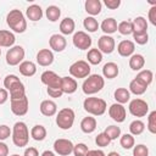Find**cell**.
<instances>
[{
	"label": "cell",
	"mask_w": 156,
	"mask_h": 156,
	"mask_svg": "<svg viewBox=\"0 0 156 156\" xmlns=\"http://www.w3.org/2000/svg\"><path fill=\"white\" fill-rule=\"evenodd\" d=\"M85 156H106L102 150H89Z\"/></svg>",
	"instance_id": "obj_55"
},
{
	"label": "cell",
	"mask_w": 156,
	"mask_h": 156,
	"mask_svg": "<svg viewBox=\"0 0 156 156\" xmlns=\"http://www.w3.org/2000/svg\"><path fill=\"white\" fill-rule=\"evenodd\" d=\"M98 50L102 54H111L113 52L115 48H116V43H115V39L110 35H101L98 40Z\"/></svg>",
	"instance_id": "obj_13"
},
{
	"label": "cell",
	"mask_w": 156,
	"mask_h": 156,
	"mask_svg": "<svg viewBox=\"0 0 156 156\" xmlns=\"http://www.w3.org/2000/svg\"><path fill=\"white\" fill-rule=\"evenodd\" d=\"M78 88L77 80L71 77H61V90L63 94H73Z\"/></svg>",
	"instance_id": "obj_17"
},
{
	"label": "cell",
	"mask_w": 156,
	"mask_h": 156,
	"mask_svg": "<svg viewBox=\"0 0 156 156\" xmlns=\"http://www.w3.org/2000/svg\"><path fill=\"white\" fill-rule=\"evenodd\" d=\"M132 26H133V33H145L147 30V21L141 16L134 18Z\"/></svg>",
	"instance_id": "obj_29"
},
{
	"label": "cell",
	"mask_w": 156,
	"mask_h": 156,
	"mask_svg": "<svg viewBox=\"0 0 156 156\" xmlns=\"http://www.w3.org/2000/svg\"><path fill=\"white\" fill-rule=\"evenodd\" d=\"M30 136L37 140V141H41L46 138V129L44 126L41 124H37L30 129Z\"/></svg>",
	"instance_id": "obj_32"
},
{
	"label": "cell",
	"mask_w": 156,
	"mask_h": 156,
	"mask_svg": "<svg viewBox=\"0 0 156 156\" xmlns=\"http://www.w3.org/2000/svg\"><path fill=\"white\" fill-rule=\"evenodd\" d=\"M145 65V58L140 54H134L129 58V67L133 71H140Z\"/></svg>",
	"instance_id": "obj_28"
},
{
	"label": "cell",
	"mask_w": 156,
	"mask_h": 156,
	"mask_svg": "<svg viewBox=\"0 0 156 156\" xmlns=\"http://www.w3.org/2000/svg\"><path fill=\"white\" fill-rule=\"evenodd\" d=\"M40 80L50 89H61V77L52 71H45L40 76Z\"/></svg>",
	"instance_id": "obj_9"
},
{
	"label": "cell",
	"mask_w": 156,
	"mask_h": 156,
	"mask_svg": "<svg viewBox=\"0 0 156 156\" xmlns=\"http://www.w3.org/2000/svg\"><path fill=\"white\" fill-rule=\"evenodd\" d=\"M105 85V79L99 74H91L88 76V78L83 82L82 89L85 95H93L99 93Z\"/></svg>",
	"instance_id": "obj_3"
},
{
	"label": "cell",
	"mask_w": 156,
	"mask_h": 156,
	"mask_svg": "<svg viewBox=\"0 0 156 156\" xmlns=\"http://www.w3.org/2000/svg\"><path fill=\"white\" fill-rule=\"evenodd\" d=\"M147 129L152 134L156 133V111L150 112V115L147 117Z\"/></svg>",
	"instance_id": "obj_43"
},
{
	"label": "cell",
	"mask_w": 156,
	"mask_h": 156,
	"mask_svg": "<svg viewBox=\"0 0 156 156\" xmlns=\"http://www.w3.org/2000/svg\"><path fill=\"white\" fill-rule=\"evenodd\" d=\"M117 30L122 35H129L133 34V26L130 21H122L121 23L117 24Z\"/></svg>",
	"instance_id": "obj_39"
},
{
	"label": "cell",
	"mask_w": 156,
	"mask_h": 156,
	"mask_svg": "<svg viewBox=\"0 0 156 156\" xmlns=\"http://www.w3.org/2000/svg\"><path fill=\"white\" fill-rule=\"evenodd\" d=\"M73 143L69 139H56L54 143V150L60 156H69L73 151Z\"/></svg>",
	"instance_id": "obj_10"
},
{
	"label": "cell",
	"mask_w": 156,
	"mask_h": 156,
	"mask_svg": "<svg viewBox=\"0 0 156 156\" xmlns=\"http://www.w3.org/2000/svg\"><path fill=\"white\" fill-rule=\"evenodd\" d=\"M11 133H12V132H11V129H10L9 126L1 124V126H0V141L7 139V138L11 135Z\"/></svg>",
	"instance_id": "obj_48"
},
{
	"label": "cell",
	"mask_w": 156,
	"mask_h": 156,
	"mask_svg": "<svg viewBox=\"0 0 156 156\" xmlns=\"http://www.w3.org/2000/svg\"><path fill=\"white\" fill-rule=\"evenodd\" d=\"M26 16H27L28 20H30L33 22H37V21L41 20V17H43V10H41V7L39 5L33 4V5H30V6L27 7Z\"/></svg>",
	"instance_id": "obj_21"
},
{
	"label": "cell",
	"mask_w": 156,
	"mask_h": 156,
	"mask_svg": "<svg viewBox=\"0 0 156 156\" xmlns=\"http://www.w3.org/2000/svg\"><path fill=\"white\" fill-rule=\"evenodd\" d=\"M133 39L135 40L136 44H139V45H145V44L149 41L147 32H145V33H133Z\"/></svg>",
	"instance_id": "obj_47"
},
{
	"label": "cell",
	"mask_w": 156,
	"mask_h": 156,
	"mask_svg": "<svg viewBox=\"0 0 156 156\" xmlns=\"http://www.w3.org/2000/svg\"><path fill=\"white\" fill-rule=\"evenodd\" d=\"M108 115H110V117H111L115 122H117V123L124 122V119H126V117H127L126 108H124V106L121 105V104H113V105H111L110 108H108Z\"/></svg>",
	"instance_id": "obj_14"
},
{
	"label": "cell",
	"mask_w": 156,
	"mask_h": 156,
	"mask_svg": "<svg viewBox=\"0 0 156 156\" xmlns=\"http://www.w3.org/2000/svg\"><path fill=\"white\" fill-rule=\"evenodd\" d=\"M22 82L20 80V78L16 76V74H9V76H6L5 77V79H4V87H5V89L7 90V91H10L13 87H16V85H18V84H21Z\"/></svg>",
	"instance_id": "obj_36"
},
{
	"label": "cell",
	"mask_w": 156,
	"mask_h": 156,
	"mask_svg": "<svg viewBox=\"0 0 156 156\" xmlns=\"http://www.w3.org/2000/svg\"><path fill=\"white\" fill-rule=\"evenodd\" d=\"M24 58V49L20 45L12 46L6 52V62L10 66H17L20 65Z\"/></svg>",
	"instance_id": "obj_7"
},
{
	"label": "cell",
	"mask_w": 156,
	"mask_h": 156,
	"mask_svg": "<svg viewBox=\"0 0 156 156\" xmlns=\"http://www.w3.org/2000/svg\"><path fill=\"white\" fill-rule=\"evenodd\" d=\"M74 28H76V23L71 18V17H66L61 21L60 23V32L65 35H69L74 32Z\"/></svg>",
	"instance_id": "obj_26"
},
{
	"label": "cell",
	"mask_w": 156,
	"mask_h": 156,
	"mask_svg": "<svg viewBox=\"0 0 156 156\" xmlns=\"http://www.w3.org/2000/svg\"><path fill=\"white\" fill-rule=\"evenodd\" d=\"M113 95H115V99H116L117 104H121V105L128 102L129 99H130V93L126 88H117L115 90V94Z\"/></svg>",
	"instance_id": "obj_31"
},
{
	"label": "cell",
	"mask_w": 156,
	"mask_h": 156,
	"mask_svg": "<svg viewBox=\"0 0 156 156\" xmlns=\"http://www.w3.org/2000/svg\"><path fill=\"white\" fill-rule=\"evenodd\" d=\"M7 155H9V146L5 143L0 141V156H7Z\"/></svg>",
	"instance_id": "obj_54"
},
{
	"label": "cell",
	"mask_w": 156,
	"mask_h": 156,
	"mask_svg": "<svg viewBox=\"0 0 156 156\" xmlns=\"http://www.w3.org/2000/svg\"><path fill=\"white\" fill-rule=\"evenodd\" d=\"M87 58H88V62L91 63V65H99L101 61H102V54L96 49H90L87 54Z\"/></svg>",
	"instance_id": "obj_35"
},
{
	"label": "cell",
	"mask_w": 156,
	"mask_h": 156,
	"mask_svg": "<svg viewBox=\"0 0 156 156\" xmlns=\"http://www.w3.org/2000/svg\"><path fill=\"white\" fill-rule=\"evenodd\" d=\"M104 4L110 9V10H116L121 5V0H105Z\"/></svg>",
	"instance_id": "obj_49"
},
{
	"label": "cell",
	"mask_w": 156,
	"mask_h": 156,
	"mask_svg": "<svg viewBox=\"0 0 156 156\" xmlns=\"http://www.w3.org/2000/svg\"><path fill=\"white\" fill-rule=\"evenodd\" d=\"M135 78H136L139 82H141L143 84H145V85L147 87L149 84L152 83L154 73H152V71H150V69H143V71H140V72L136 74Z\"/></svg>",
	"instance_id": "obj_34"
},
{
	"label": "cell",
	"mask_w": 156,
	"mask_h": 156,
	"mask_svg": "<svg viewBox=\"0 0 156 156\" xmlns=\"http://www.w3.org/2000/svg\"><path fill=\"white\" fill-rule=\"evenodd\" d=\"M11 156H20V155H17V154H15V155H11Z\"/></svg>",
	"instance_id": "obj_58"
},
{
	"label": "cell",
	"mask_w": 156,
	"mask_h": 156,
	"mask_svg": "<svg viewBox=\"0 0 156 156\" xmlns=\"http://www.w3.org/2000/svg\"><path fill=\"white\" fill-rule=\"evenodd\" d=\"M83 26H84V28H85L88 32H90V33L96 32L98 28H99V23H98V21H96L94 17H91V16L84 18V21H83Z\"/></svg>",
	"instance_id": "obj_38"
},
{
	"label": "cell",
	"mask_w": 156,
	"mask_h": 156,
	"mask_svg": "<svg viewBox=\"0 0 156 156\" xmlns=\"http://www.w3.org/2000/svg\"><path fill=\"white\" fill-rule=\"evenodd\" d=\"M37 62L39 66L48 67L54 62V54L49 49H41L37 54Z\"/></svg>",
	"instance_id": "obj_16"
},
{
	"label": "cell",
	"mask_w": 156,
	"mask_h": 156,
	"mask_svg": "<svg viewBox=\"0 0 156 156\" xmlns=\"http://www.w3.org/2000/svg\"><path fill=\"white\" fill-rule=\"evenodd\" d=\"M107 156H121L118 152H116V151H111L110 154H107Z\"/></svg>",
	"instance_id": "obj_57"
},
{
	"label": "cell",
	"mask_w": 156,
	"mask_h": 156,
	"mask_svg": "<svg viewBox=\"0 0 156 156\" xmlns=\"http://www.w3.org/2000/svg\"><path fill=\"white\" fill-rule=\"evenodd\" d=\"M74 117H76L74 111L69 107H65L58 111V113L56 116V124L58 128H61L63 130L71 129L74 123Z\"/></svg>",
	"instance_id": "obj_5"
},
{
	"label": "cell",
	"mask_w": 156,
	"mask_h": 156,
	"mask_svg": "<svg viewBox=\"0 0 156 156\" xmlns=\"http://www.w3.org/2000/svg\"><path fill=\"white\" fill-rule=\"evenodd\" d=\"M119 143H121V146L126 150H129L134 146L135 144V140H134V136L132 134H123L119 139Z\"/></svg>",
	"instance_id": "obj_41"
},
{
	"label": "cell",
	"mask_w": 156,
	"mask_h": 156,
	"mask_svg": "<svg viewBox=\"0 0 156 156\" xmlns=\"http://www.w3.org/2000/svg\"><path fill=\"white\" fill-rule=\"evenodd\" d=\"M48 94L51 98H61L63 93H62L61 89H50V88H48Z\"/></svg>",
	"instance_id": "obj_52"
},
{
	"label": "cell",
	"mask_w": 156,
	"mask_h": 156,
	"mask_svg": "<svg viewBox=\"0 0 156 156\" xmlns=\"http://www.w3.org/2000/svg\"><path fill=\"white\" fill-rule=\"evenodd\" d=\"M133 156H149V149L144 144L133 146Z\"/></svg>",
	"instance_id": "obj_46"
},
{
	"label": "cell",
	"mask_w": 156,
	"mask_h": 156,
	"mask_svg": "<svg viewBox=\"0 0 156 156\" xmlns=\"http://www.w3.org/2000/svg\"><path fill=\"white\" fill-rule=\"evenodd\" d=\"M18 69H20V73L24 77H32L37 73V66L32 61H22L20 63Z\"/></svg>",
	"instance_id": "obj_22"
},
{
	"label": "cell",
	"mask_w": 156,
	"mask_h": 156,
	"mask_svg": "<svg viewBox=\"0 0 156 156\" xmlns=\"http://www.w3.org/2000/svg\"><path fill=\"white\" fill-rule=\"evenodd\" d=\"M72 40H73V45L79 50H88L91 46V43H93V40L88 35V33L82 32V30L76 32L73 34V39Z\"/></svg>",
	"instance_id": "obj_11"
},
{
	"label": "cell",
	"mask_w": 156,
	"mask_h": 156,
	"mask_svg": "<svg viewBox=\"0 0 156 156\" xmlns=\"http://www.w3.org/2000/svg\"><path fill=\"white\" fill-rule=\"evenodd\" d=\"M118 73H119V68H118V66L115 62H107L102 67V74L107 79L116 78L118 76Z\"/></svg>",
	"instance_id": "obj_24"
},
{
	"label": "cell",
	"mask_w": 156,
	"mask_h": 156,
	"mask_svg": "<svg viewBox=\"0 0 156 156\" xmlns=\"http://www.w3.org/2000/svg\"><path fill=\"white\" fill-rule=\"evenodd\" d=\"M129 112L134 117H144L149 112V105L143 99H134L129 102Z\"/></svg>",
	"instance_id": "obj_8"
},
{
	"label": "cell",
	"mask_w": 156,
	"mask_h": 156,
	"mask_svg": "<svg viewBox=\"0 0 156 156\" xmlns=\"http://www.w3.org/2000/svg\"><path fill=\"white\" fill-rule=\"evenodd\" d=\"M26 96V88L23 85V83L13 87L11 90H10V99H20V98H23Z\"/></svg>",
	"instance_id": "obj_40"
},
{
	"label": "cell",
	"mask_w": 156,
	"mask_h": 156,
	"mask_svg": "<svg viewBox=\"0 0 156 156\" xmlns=\"http://www.w3.org/2000/svg\"><path fill=\"white\" fill-rule=\"evenodd\" d=\"M45 15L50 22H56V21H58V18L61 16V10H60V7H57L55 5H50V6H48Z\"/></svg>",
	"instance_id": "obj_33"
},
{
	"label": "cell",
	"mask_w": 156,
	"mask_h": 156,
	"mask_svg": "<svg viewBox=\"0 0 156 156\" xmlns=\"http://www.w3.org/2000/svg\"><path fill=\"white\" fill-rule=\"evenodd\" d=\"M100 27H101V30L106 35L107 34H112V33H115L117 30V21L115 18H112V17L106 18V20L102 21V23H101Z\"/></svg>",
	"instance_id": "obj_27"
},
{
	"label": "cell",
	"mask_w": 156,
	"mask_h": 156,
	"mask_svg": "<svg viewBox=\"0 0 156 156\" xmlns=\"http://www.w3.org/2000/svg\"><path fill=\"white\" fill-rule=\"evenodd\" d=\"M6 23L16 33H23L27 29V21L24 18V15L21 12V10H11L6 16Z\"/></svg>",
	"instance_id": "obj_1"
},
{
	"label": "cell",
	"mask_w": 156,
	"mask_h": 156,
	"mask_svg": "<svg viewBox=\"0 0 156 156\" xmlns=\"http://www.w3.org/2000/svg\"><path fill=\"white\" fill-rule=\"evenodd\" d=\"M24 156H39V152L35 147H27L24 150Z\"/></svg>",
	"instance_id": "obj_53"
},
{
	"label": "cell",
	"mask_w": 156,
	"mask_h": 156,
	"mask_svg": "<svg viewBox=\"0 0 156 156\" xmlns=\"http://www.w3.org/2000/svg\"><path fill=\"white\" fill-rule=\"evenodd\" d=\"M145 130V124L140 119H135L129 124V132L132 135H140Z\"/></svg>",
	"instance_id": "obj_37"
},
{
	"label": "cell",
	"mask_w": 156,
	"mask_h": 156,
	"mask_svg": "<svg viewBox=\"0 0 156 156\" xmlns=\"http://www.w3.org/2000/svg\"><path fill=\"white\" fill-rule=\"evenodd\" d=\"M9 99V91L5 88H0V105H4Z\"/></svg>",
	"instance_id": "obj_51"
},
{
	"label": "cell",
	"mask_w": 156,
	"mask_h": 156,
	"mask_svg": "<svg viewBox=\"0 0 156 156\" xmlns=\"http://www.w3.org/2000/svg\"><path fill=\"white\" fill-rule=\"evenodd\" d=\"M84 110L93 116H101L105 113L107 105L104 99L100 98H87L83 102Z\"/></svg>",
	"instance_id": "obj_4"
},
{
	"label": "cell",
	"mask_w": 156,
	"mask_h": 156,
	"mask_svg": "<svg viewBox=\"0 0 156 156\" xmlns=\"http://www.w3.org/2000/svg\"><path fill=\"white\" fill-rule=\"evenodd\" d=\"M28 107H29V101L27 96L11 100V111L16 116H24L28 112Z\"/></svg>",
	"instance_id": "obj_12"
},
{
	"label": "cell",
	"mask_w": 156,
	"mask_h": 156,
	"mask_svg": "<svg viewBox=\"0 0 156 156\" xmlns=\"http://www.w3.org/2000/svg\"><path fill=\"white\" fill-rule=\"evenodd\" d=\"M88 151H89V150H88V146H87L85 144L78 143L77 145L73 146V151H72V152L74 154V156H85Z\"/></svg>",
	"instance_id": "obj_44"
},
{
	"label": "cell",
	"mask_w": 156,
	"mask_h": 156,
	"mask_svg": "<svg viewBox=\"0 0 156 156\" xmlns=\"http://www.w3.org/2000/svg\"><path fill=\"white\" fill-rule=\"evenodd\" d=\"M135 50V45L133 41L130 40H122L118 45H117V51L121 56L123 57H128V56H132L133 52Z\"/></svg>",
	"instance_id": "obj_18"
},
{
	"label": "cell",
	"mask_w": 156,
	"mask_h": 156,
	"mask_svg": "<svg viewBox=\"0 0 156 156\" xmlns=\"http://www.w3.org/2000/svg\"><path fill=\"white\" fill-rule=\"evenodd\" d=\"M147 87L145 84H143L141 82H139L136 78H134L130 83H129V93H133L134 95H143L146 91Z\"/></svg>",
	"instance_id": "obj_30"
},
{
	"label": "cell",
	"mask_w": 156,
	"mask_h": 156,
	"mask_svg": "<svg viewBox=\"0 0 156 156\" xmlns=\"http://www.w3.org/2000/svg\"><path fill=\"white\" fill-rule=\"evenodd\" d=\"M15 41H16V38L12 32L0 29V48L1 46L2 48H12Z\"/></svg>",
	"instance_id": "obj_19"
},
{
	"label": "cell",
	"mask_w": 156,
	"mask_h": 156,
	"mask_svg": "<svg viewBox=\"0 0 156 156\" xmlns=\"http://www.w3.org/2000/svg\"><path fill=\"white\" fill-rule=\"evenodd\" d=\"M49 45L52 50L57 51V52H61L66 49L67 46V40L63 35L61 34H52L49 39Z\"/></svg>",
	"instance_id": "obj_15"
},
{
	"label": "cell",
	"mask_w": 156,
	"mask_h": 156,
	"mask_svg": "<svg viewBox=\"0 0 156 156\" xmlns=\"http://www.w3.org/2000/svg\"><path fill=\"white\" fill-rule=\"evenodd\" d=\"M69 74L74 78H87L90 74V65L84 60L76 61L69 66Z\"/></svg>",
	"instance_id": "obj_6"
},
{
	"label": "cell",
	"mask_w": 156,
	"mask_h": 156,
	"mask_svg": "<svg viewBox=\"0 0 156 156\" xmlns=\"http://www.w3.org/2000/svg\"><path fill=\"white\" fill-rule=\"evenodd\" d=\"M80 129L85 134H90L96 129V119L94 117H84L80 122Z\"/></svg>",
	"instance_id": "obj_25"
},
{
	"label": "cell",
	"mask_w": 156,
	"mask_h": 156,
	"mask_svg": "<svg viewBox=\"0 0 156 156\" xmlns=\"http://www.w3.org/2000/svg\"><path fill=\"white\" fill-rule=\"evenodd\" d=\"M29 141V130L24 122H16L12 129V143L17 147L27 146Z\"/></svg>",
	"instance_id": "obj_2"
},
{
	"label": "cell",
	"mask_w": 156,
	"mask_h": 156,
	"mask_svg": "<svg viewBox=\"0 0 156 156\" xmlns=\"http://www.w3.org/2000/svg\"><path fill=\"white\" fill-rule=\"evenodd\" d=\"M40 112L46 117H51L57 112V105L52 100H44L40 104Z\"/></svg>",
	"instance_id": "obj_20"
},
{
	"label": "cell",
	"mask_w": 156,
	"mask_h": 156,
	"mask_svg": "<svg viewBox=\"0 0 156 156\" xmlns=\"http://www.w3.org/2000/svg\"><path fill=\"white\" fill-rule=\"evenodd\" d=\"M41 156H56L52 151H50V150H46V151H44L43 154H41Z\"/></svg>",
	"instance_id": "obj_56"
},
{
	"label": "cell",
	"mask_w": 156,
	"mask_h": 156,
	"mask_svg": "<svg viewBox=\"0 0 156 156\" xmlns=\"http://www.w3.org/2000/svg\"><path fill=\"white\" fill-rule=\"evenodd\" d=\"M84 7H85V11L91 16H96L101 12V7H102V4L100 0H87L85 4H84Z\"/></svg>",
	"instance_id": "obj_23"
},
{
	"label": "cell",
	"mask_w": 156,
	"mask_h": 156,
	"mask_svg": "<svg viewBox=\"0 0 156 156\" xmlns=\"http://www.w3.org/2000/svg\"><path fill=\"white\" fill-rule=\"evenodd\" d=\"M0 55H1V49H0Z\"/></svg>",
	"instance_id": "obj_59"
},
{
	"label": "cell",
	"mask_w": 156,
	"mask_h": 156,
	"mask_svg": "<svg viewBox=\"0 0 156 156\" xmlns=\"http://www.w3.org/2000/svg\"><path fill=\"white\" fill-rule=\"evenodd\" d=\"M104 133L108 136L110 140H115L118 136H121V128L117 126H108V127H106Z\"/></svg>",
	"instance_id": "obj_42"
},
{
	"label": "cell",
	"mask_w": 156,
	"mask_h": 156,
	"mask_svg": "<svg viewBox=\"0 0 156 156\" xmlns=\"http://www.w3.org/2000/svg\"><path fill=\"white\" fill-rule=\"evenodd\" d=\"M149 20H150L151 24L156 26V5L152 6V7L149 10Z\"/></svg>",
	"instance_id": "obj_50"
},
{
	"label": "cell",
	"mask_w": 156,
	"mask_h": 156,
	"mask_svg": "<svg viewBox=\"0 0 156 156\" xmlns=\"http://www.w3.org/2000/svg\"><path fill=\"white\" fill-rule=\"evenodd\" d=\"M95 143H96L98 146H100V147H105V146H107V145L111 143V140H110L108 136L102 132V133L98 134V136L95 138Z\"/></svg>",
	"instance_id": "obj_45"
}]
</instances>
